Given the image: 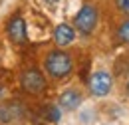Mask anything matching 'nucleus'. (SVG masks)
Wrapping results in <instances>:
<instances>
[{"instance_id": "2eb2a0df", "label": "nucleus", "mask_w": 129, "mask_h": 125, "mask_svg": "<svg viewBox=\"0 0 129 125\" xmlns=\"http://www.w3.org/2000/svg\"><path fill=\"white\" fill-rule=\"evenodd\" d=\"M127 46H129V44H127Z\"/></svg>"}, {"instance_id": "1a4fd4ad", "label": "nucleus", "mask_w": 129, "mask_h": 125, "mask_svg": "<svg viewBox=\"0 0 129 125\" xmlns=\"http://www.w3.org/2000/svg\"><path fill=\"white\" fill-rule=\"evenodd\" d=\"M48 119L52 123H60L62 121V109L58 105H50L48 107Z\"/></svg>"}, {"instance_id": "ddd939ff", "label": "nucleus", "mask_w": 129, "mask_h": 125, "mask_svg": "<svg viewBox=\"0 0 129 125\" xmlns=\"http://www.w3.org/2000/svg\"><path fill=\"white\" fill-rule=\"evenodd\" d=\"M125 93L129 95V79H127V81H125Z\"/></svg>"}, {"instance_id": "4468645a", "label": "nucleus", "mask_w": 129, "mask_h": 125, "mask_svg": "<svg viewBox=\"0 0 129 125\" xmlns=\"http://www.w3.org/2000/svg\"><path fill=\"white\" fill-rule=\"evenodd\" d=\"M107 125H111V123H107Z\"/></svg>"}, {"instance_id": "20e7f679", "label": "nucleus", "mask_w": 129, "mask_h": 125, "mask_svg": "<svg viewBox=\"0 0 129 125\" xmlns=\"http://www.w3.org/2000/svg\"><path fill=\"white\" fill-rule=\"evenodd\" d=\"M46 85H48L46 76L36 68H28V70H24L20 74V87L24 91H28V93H32V95L42 93L46 89Z\"/></svg>"}, {"instance_id": "f257e3e1", "label": "nucleus", "mask_w": 129, "mask_h": 125, "mask_svg": "<svg viewBox=\"0 0 129 125\" xmlns=\"http://www.w3.org/2000/svg\"><path fill=\"white\" fill-rule=\"evenodd\" d=\"M44 70H46V74L50 78L64 79L74 72V58L68 52H64L62 48L60 50H52L44 58Z\"/></svg>"}, {"instance_id": "f03ea898", "label": "nucleus", "mask_w": 129, "mask_h": 125, "mask_svg": "<svg viewBox=\"0 0 129 125\" xmlns=\"http://www.w3.org/2000/svg\"><path fill=\"white\" fill-rule=\"evenodd\" d=\"M97 22H99V12H97V8L91 4V2H85L83 6H81L80 10H78V14L74 18V28L78 34L81 36H91L97 28Z\"/></svg>"}, {"instance_id": "39448f33", "label": "nucleus", "mask_w": 129, "mask_h": 125, "mask_svg": "<svg viewBox=\"0 0 129 125\" xmlns=\"http://www.w3.org/2000/svg\"><path fill=\"white\" fill-rule=\"evenodd\" d=\"M83 99H85V95H83V91L80 87H66L58 95V107L62 111L72 113V111H78L83 105Z\"/></svg>"}, {"instance_id": "7ed1b4c3", "label": "nucleus", "mask_w": 129, "mask_h": 125, "mask_svg": "<svg viewBox=\"0 0 129 125\" xmlns=\"http://www.w3.org/2000/svg\"><path fill=\"white\" fill-rule=\"evenodd\" d=\"M113 83H115V79H113L111 72H107V70H95L89 79H87V89H89V93L93 95V97H107V95L113 91Z\"/></svg>"}, {"instance_id": "f8f14e48", "label": "nucleus", "mask_w": 129, "mask_h": 125, "mask_svg": "<svg viewBox=\"0 0 129 125\" xmlns=\"http://www.w3.org/2000/svg\"><path fill=\"white\" fill-rule=\"evenodd\" d=\"M46 6H50V8H54V6H58L60 4V0H42Z\"/></svg>"}, {"instance_id": "9b49d317", "label": "nucleus", "mask_w": 129, "mask_h": 125, "mask_svg": "<svg viewBox=\"0 0 129 125\" xmlns=\"http://www.w3.org/2000/svg\"><path fill=\"white\" fill-rule=\"evenodd\" d=\"M80 121L81 123H91V121H93V117H89V115H91V109H83V111H80Z\"/></svg>"}, {"instance_id": "9d476101", "label": "nucleus", "mask_w": 129, "mask_h": 125, "mask_svg": "<svg viewBox=\"0 0 129 125\" xmlns=\"http://www.w3.org/2000/svg\"><path fill=\"white\" fill-rule=\"evenodd\" d=\"M115 8H117L121 14L129 16V0H115Z\"/></svg>"}, {"instance_id": "6e6552de", "label": "nucleus", "mask_w": 129, "mask_h": 125, "mask_svg": "<svg viewBox=\"0 0 129 125\" xmlns=\"http://www.w3.org/2000/svg\"><path fill=\"white\" fill-rule=\"evenodd\" d=\"M117 40L119 42H123V44H129V16L121 22V26L117 28Z\"/></svg>"}, {"instance_id": "0eeeda50", "label": "nucleus", "mask_w": 129, "mask_h": 125, "mask_svg": "<svg viewBox=\"0 0 129 125\" xmlns=\"http://www.w3.org/2000/svg\"><path fill=\"white\" fill-rule=\"evenodd\" d=\"M54 42H56V46L58 48H68L72 46L74 42H76V38H78V32L76 28L72 26V24H58L56 26V30H54Z\"/></svg>"}, {"instance_id": "423d86ee", "label": "nucleus", "mask_w": 129, "mask_h": 125, "mask_svg": "<svg viewBox=\"0 0 129 125\" xmlns=\"http://www.w3.org/2000/svg\"><path fill=\"white\" fill-rule=\"evenodd\" d=\"M6 30H8V38H10L12 44H16V46L26 44V40H28V26H26V18L22 14L12 16Z\"/></svg>"}]
</instances>
